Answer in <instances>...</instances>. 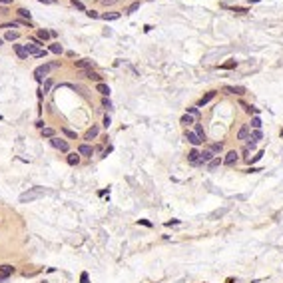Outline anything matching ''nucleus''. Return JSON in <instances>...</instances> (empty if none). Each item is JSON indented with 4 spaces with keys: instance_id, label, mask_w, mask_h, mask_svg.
<instances>
[{
    "instance_id": "obj_1",
    "label": "nucleus",
    "mask_w": 283,
    "mask_h": 283,
    "mask_svg": "<svg viewBox=\"0 0 283 283\" xmlns=\"http://www.w3.org/2000/svg\"><path fill=\"white\" fill-rule=\"evenodd\" d=\"M44 193H46L44 188H32V189H28V192L20 193V204H30V201H36L38 197H42Z\"/></svg>"
},
{
    "instance_id": "obj_2",
    "label": "nucleus",
    "mask_w": 283,
    "mask_h": 283,
    "mask_svg": "<svg viewBox=\"0 0 283 283\" xmlns=\"http://www.w3.org/2000/svg\"><path fill=\"white\" fill-rule=\"evenodd\" d=\"M213 158H215V154H213V152L209 150V148H204V150L200 152V160H197V168H200V166H208V164L212 162Z\"/></svg>"
},
{
    "instance_id": "obj_3",
    "label": "nucleus",
    "mask_w": 283,
    "mask_h": 283,
    "mask_svg": "<svg viewBox=\"0 0 283 283\" xmlns=\"http://www.w3.org/2000/svg\"><path fill=\"white\" fill-rule=\"evenodd\" d=\"M56 66H58V64H44V66H38V68L34 70V78L38 80V82H42V80H44V76H48L50 70L56 68Z\"/></svg>"
},
{
    "instance_id": "obj_4",
    "label": "nucleus",
    "mask_w": 283,
    "mask_h": 283,
    "mask_svg": "<svg viewBox=\"0 0 283 283\" xmlns=\"http://www.w3.org/2000/svg\"><path fill=\"white\" fill-rule=\"evenodd\" d=\"M237 160H239V152L231 150V152H227V154H225V158H223V166L233 168L235 164H237Z\"/></svg>"
},
{
    "instance_id": "obj_5",
    "label": "nucleus",
    "mask_w": 283,
    "mask_h": 283,
    "mask_svg": "<svg viewBox=\"0 0 283 283\" xmlns=\"http://www.w3.org/2000/svg\"><path fill=\"white\" fill-rule=\"evenodd\" d=\"M50 144H52V146H54V148H56V150H60V152H64V154H66V152H68V150H70V146H68V142H66V140H60V138H56V136H54V138H50Z\"/></svg>"
},
{
    "instance_id": "obj_6",
    "label": "nucleus",
    "mask_w": 283,
    "mask_h": 283,
    "mask_svg": "<svg viewBox=\"0 0 283 283\" xmlns=\"http://www.w3.org/2000/svg\"><path fill=\"white\" fill-rule=\"evenodd\" d=\"M94 146H90V144H88V142H84V144H80V146H78V154L80 156H86V158H92V156H94Z\"/></svg>"
},
{
    "instance_id": "obj_7",
    "label": "nucleus",
    "mask_w": 283,
    "mask_h": 283,
    "mask_svg": "<svg viewBox=\"0 0 283 283\" xmlns=\"http://www.w3.org/2000/svg\"><path fill=\"white\" fill-rule=\"evenodd\" d=\"M184 138H185V142H189V144H192V146H193V148H196V146H200V144H201V140H200V136H197V134H196V132H193V130H185V134H184Z\"/></svg>"
},
{
    "instance_id": "obj_8",
    "label": "nucleus",
    "mask_w": 283,
    "mask_h": 283,
    "mask_svg": "<svg viewBox=\"0 0 283 283\" xmlns=\"http://www.w3.org/2000/svg\"><path fill=\"white\" fill-rule=\"evenodd\" d=\"M197 160H200V150H197V148L189 150V152H188V162L192 164V166H196V168H197Z\"/></svg>"
},
{
    "instance_id": "obj_9",
    "label": "nucleus",
    "mask_w": 283,
    "mask_h": 283,
    "mask_svg": "<svg viewBox=\"0 0 283 283\" xmlns=\"http://www.w3.org/2000/svg\"><path fill=\"white\" fill-rule=\"evenodd\" d=\"M76 68H78V70H92V68H94V62H92V60H88V58H84V60H78V62H76Z\"/></svg>"
},
{
    "instance_id": "obj_10",
    "label": "nucleus",
    "mask_w": 283,
    "mask_h": 283,
    "mask_svg": "<svg viewBox=\"0 0 283 283\" xmlns=\"http://www.w3.org/2000/svg\"><path fill=\"white\" fill-rule=\"evenodd\" d=\"M249 134H251V130H249V126H247V124H243L241 128H239V132H237V140H241V142L249 140Z\"/></svg>"
},
{
    "instance_id": "obj_11",
    "label": "nucleus",
    "mask_w": 283,
    "mask_h": 283,
    "mask_svg": "<svg viewBox=\"0 0 283 283\" xmlns=\"http://www.w3.org/2000/svg\"><path fill=\"white\" fill-rule=\"evenodd\" d=\"M82 76H84V78H88V80H94V82H98V84L102 82V76H100L98 72H94V70H84Z\"/></svg>"
},
{
    "instance_id": "obj_12",
    "label": "nucleus",
    "mask_w": 283,
    "mask_h": 283,
    "mask_svg": "<svg viewBox=\"0 0 283 283\" xmlns=\"http://www.w3.org/2000/svg\"><path fill=\"white\" fill-rule=\"evenodd\" d=\"M215 98V92L212 90V92H208V94H204V96H201V100H200V102H197V106H200V108H204V106H208V104L209 102H212V100Z\"/></svg>"
},
{
    "instance_id": "obj_13",
    "label": "nucleus",
    "mask_w": 283,
    "mask_h": 283,
    "mask_svg": "<svg viewBox=\"0 0 283 283\" xmlns=\"http://www.w3.org/2000/svg\"><path fill=\"white\" fill-rule=\"evenodd\" d=\"M223 92H227V94H237V96H241V94H245V88H243V86H225V88H223Z\"/></svg>"
},
{
    "instance_id": "obj_14",
    "label": "nucleus",
    "mask_w": 283,
    "mask_h": 283,
    "mask_svg": "<svg viewBox=\"0 0 283 283\" xmlns=\"http://www.w3.org/2000/svg\"><path fill=\"white\" fill-rule=\"evenodd\" d=\"M219 166H223V158H219V156H215V158L212 160V162L208 164V170H209V172H215V170H217Z\"/></svg>"
},
{
    "instance_id": "obj_15",
    "label": "nucleus",
    "mask_w": 283,
    "mask_h": 283,
    "mask_svg": "<svg viewBox=\"0 0 283 283\" xmlns=\"http://www.w3.org/2000/svg\"><path fill=\"white\" fill-rule=\"evenodd\" d=\"M180 124H181V126H185V128H189V126L196 124V118L189 116V114H184V116L180 118Z\"/></svg>"
},
{
    "instance_id": "obj_16",
    "label": "nucleus",
    "mask_w": 283,
    "mask_h": 283,
    "mask_svg": "<svg viewBox=\"0 0 283 283\" xmlns=\"http://www.w3.org/2000/svg\"><path fill=\"white\" fill-rule=\"evenodd\" d=\"M66 162H68V166H78L80 164V154L78 152H72V154H68Z\"/></svg>"
},
{
    "instance_id": "obj_17",
    "label": "nucleus",
    "mask_w": 283,
    "mask_h": 283,
    "mask_svg": "<svg viewBox=\"0 0 283 283\" xmlns=\"http://www.w3.org/2000/svg\"><path fill=\"white\" fill-rule=\"evenodd\" d=\"M14 52L18 54V58H22V60L28 58V52H26V48H24L22 44H14Z\"/></svg>"
},
{
    "instance_id": "obj_18",
    "label": "nucleus",
    "mask_w": 283,
    "mask_h": 283,
    "mask_svg": "<svg viewBox=\"0 0 283 283\" xmlns=\"http://www.w3.org/2000/svg\"><path fill=\"white\" fill-rule=\"evenodd\" d=\"M98 132H100V128H98V126H92V128H90V130L86 132V138H84V140H86V142L94 140V138L98 136Z\"/></svg>"
},
{
    "instance_id": "obj_19",
    "label": "nucleus",
    "mask_w": 283,
    "mask_h": 283,
    "mask_svg": "<svg viewBox=\"0 0 283 283\" xmlns=\"http://www.w3.org/2000/svg\"><path fill=\"white\" fill-rule=\"evenodd\" d=\"M96 90H98L104 98H108V96H110V86H108V84H104V82H100L98 86H96Z\"/></svg>"
},
{
    "instance_id": "obj_20",
    "label": "nucleus",
    "mask_w": 283,
    "mask_h": 283,
    "mask_svg": "<svg viewBox=\"0 0 283 283\" xmlns=\"http://www.w3.org/2000/svg\"><path fill=\"white\" fill-rule=\"evenodd\" d=\"M261 138H263V132H261V130H251V134H249V140H251V142L257 144Z\"/></svg>"
},
{
    "instance_id": "obj_21",
    "label": "nucleus",
    "mask_w": 283,
    "mask_h": 283,
    "mask_svg": "<svg viewBox=\"0 0 283 283\" xmlns=\"http://www.w3.org/2000/svg\"><path fill=\"white\" fill-rule=\"evenodd\" d=\"M24 48H26V52H28V54L36 56V52H38V48H40V46L34 44V42H28V44H24Z\"/></svg>"
},
{
    "instance_id": "obj_22",
    "label": "nucleus",
    "mask_w": 283,
    "mask_h": 283,
    "mask_svg": "<svg viewBox=\"0 0 283 283\" xmlns=\"http://www.w3.org/2000/svg\"><path fill=\"white\" fill-rule=\"evenodd\" d=\"M14 271H16V269L12 267V265H8V263H2V265H0V273H4V275H12Z\"/></svg>"
},
{
    "instance_id": "obj_23",
    "label": "nucleus",
    "mask_w": 283,
    "mask_h": 283,
    "mask_svg": "<svg viewBox=\"0 0 283 283\" xmlns=\"http://www.w3.org/2000/svg\"><path fill=\"white\" fill-rule=\"evenodd\" d=\"M120 16H122L120 12H106V14H102V18L106 20V22H110V20H118Z\"/></svg>"
},
{
    "instance_id": "obj_24",
    "label": "nucleus",
    "mask_w": 283,
    "mask_h": 283,
    "mask_svg": "<svg viewBox=\"0 0 283 283\" xmlns=\"http://www.w3.org/2000/svg\"><path fill=\"white\" fill-rule=\"evenodd\" d=\"M209 150H212L215 156L221 154V152H223V142H215V144H212V146H209Z\"/></svg>"
},
{
    "instance_id": "obj_25",
    "label": "nucleus",
    "mask_w": 283,
    "mask_h": 283,
    "mask_svg": "<svg viewBox=\"0 0 283 283\" xmlns=\"http://www.w3.org/2000/svg\"><path fill=\"white\" fill-rule=\"evenodd\" d=\"M52 86H54V80L52 78H46L44 80V86H42V92H44V94H48V92L52 90Z\"/></svg>"
},
{
    "instance_id": "obj_26",
    "label": "nucleus",
    "mask_w": 283,
    "mask_h": 283,
    "mask_svg": "<svg viewBox=\"0 0 283 283\" xmlns=\"http://www.w3.org/2000/svg\"><path fill=\"white\" fill-rule=\"evenodd\" d=\"M18 32H16V30H8L6 32V36H4V40H8V42H14V40H18Z\"/></svg>"
},
{
    "instance_id": "obj_27",
    "label": "nucleus",
    "mask_w": 283,
    "mask_h": 283,
    "mask_svg": "<svg viewBox=\"0 0 283 283\" xmlns=\"http://www.w3.org/2000/svg\"><path fill=\"white\" fill-rule=\"evenodd\" d=\"M185 114H189V116H193V118L197 120V118H200V106H189Z\"/></svg>"
},
{
    "instance_id": "obj_28",
    "label": "nucleus",
    "mask_w": 283,
    "mask_h": 283,
    "mask_svg": "<svg viewBox=\"0 0 283 283\" xmlns=\"http://www.w3.org/2000/svg\"><path fill=\"white\" fill-rule=\"evenodd\" d=\"M251 128L253 130H261V118L259 116H253L251 118Z\"/></svg>"
},
{
    "instance_id": "obj_29",
    "label": "nucleus",
    "mask_w": 283,
    "mask_h": 283,
    "mask_svg": "<svg viewBox=\"0 0 283 283\" xmlns=\"http://www.w3.org/2000/svg\"><path fill=\"white\" fill-rule=\"evenodd\" d=\"M138 8H140V2H134V4H130V6L124 10V14H134V12H136Z\"/></svg>"
},
{
    "instance_id": "obj_30",
    "label": "nucleus",
    "mask_w": 283,
    "mask_h": 283,
    "mask_svg": "<svg viewBox=\"0 0 283 283\" xmlns=\"http://www.w3.org/2000/svg\"><path fill=\"white\" fill-rule=\"evenodd\" d=\"M54 136H56V132L52 128H42V138H54Z\"/></svg>"
},
{
    "instance_id": "obj_31",
    "label": "nucleus",
    "mask_w": 283,
    "mask_h": 283,
    "mask_svg": "<svg viewBox=\"0 0 283 283\" xmlns=\"http://www.w3.org/2000/svg\"><path fill=\"white\" fill-rule=\"evenodd\" d=\"M50 36H52V34H50L48 30H44V28H40V30H38V38H40L42 42H44V40H48Z\"/></svg>"
},
{
    "instance_id": "obj_32",
    "label": "nucleus",
    "mask_w": 283,
    "mask_h": 283,
    "mask_svg": "<svg viewBox=\"0 0 283 283\" xmlns=\"http://www.w3.org/2000/svg\"><path fill=\"white\" fill-rule=\"evenodd\" d=\"M50 52H54V54H62V52H64V48H62V44H50Z\"/></svg>"
},
{
    "instance_id": "obj_33",
    "label": "nucleus",
    "mask_w": 283,
    "mask_h": 283,
    "mask_svg": "<svg viewBox=\"0 0 283 283\" xmlns=\"http://www.w3.org/2000/svg\"><path fill=\"white\" fill-rule=\"evenodd\" d=\"M193 132H196L197 136H200V140H201V142L205 140V132H204V128H201L200 124H196V130H193Z\"/></svg>"
},
{
    "instance_id": "obj_34",
    "label": "nucleus",
    "mask_w": 283,
    "mask_h": 283,
    "mask_svg": "<svg viewBox=\"0 0 283 283\" xmlns=\"http://www.w3.org/2000/svg\"><path fill=\"white\" fill-rule=\"evenodd\" d=\"M237 66V62L235 60H229V62H225V64H221L219 68H223V70H231V68H235Z\"/></svg>"
},
{
    "instance_id": "obj_35",
    "label": "nucleus",
    "mask_w": 283,
    "mask_h": 283,
    "mask_svg": "<svg viewBox=\"0 0 283 283\" xmlns=\"http://www.w3.org/2000/svg\"><path fill=\"white\" fill-rule=\"evenodd\" d=\"M62 134H64L66 138H70V140H76V132H72L68 128H62Z\"/></svg>"
},
{
    "instance_id": "obj_36",
    "label": "nucleus",
    "mask_w": 283,
    "mask_h": 283,
    "mask_svg": "<svg viewBox=\"0 0 283 283\" xmlns=\"http://www.w3.org/2000/svg\"><path fill=\"white\" fill-rule=\"evenodd\" d=\"M263 158V152H257L253 158H247V164H253V162H259V160Z\"/></svg>"
},
{
    "instance_id": "obj_37",
    "label": "nucleus",
    "mask_w": 283,
    "mask_h": 283,
    "mask_svg": "<svg viewBox=\"0 0 283 283\" xmlns=\"http://www.w3.org/2000/svg\"><path fill=\"white\" fill-rule=\"evenodd\" d=\"M72 6H74L76 10H86V6H84L82 2H78V0H72Z\"/></svg>"
},
{
    "instance_id": "obj_38",
    "label": "nucleus",
    "mask_w": 283,
    "mask_h": 283,
    "mask_svg": "<svg viewBox=\"0 0 283 283\" xmlns=\"http://www.w3.org/2000/svg\"><path fill=\"white\" fill-rule=\"evenodd\" d=\"M18 14L22 16V18H28V20H30V12H28L26 8H18Z\"/></svg>"
},
{
    "instance_id": "obj_39",
    "label": "nucleus",
    "mask_w": 283,
    "mask_h": 283,
    "mask_svg": "<svg viewBox=\"0 0 283 283\" xmlns=\"http://www.w3.org/2000/svg\"><path fill=\"white\" fill-rule=\"evenodd\" d=\"M102 106L106 108V110H112V102H110V98H104L102 100Z\"/></svg>"
},
{
    "instance_id": "obj_40",
    "label": "nucleus",
    "mask_w": 283,
    "mask_h": 283,
    "mask_svg": "<svg viewBox=\"0 0 283 283\" xmlns=\"http://www.w3.org/2000/svg\"><path fill=\"white\" fill-rule=\"evenodd\" d=\"M102 124H104V128H110V124H112V120H110V116H108V114L104 116V122H102Z\"/></svg>"
},
{
    "instance_id": "obj_41",
    "label": "nucleus",
    "mask_w": 283,
    "mask_h": 283,
    "mask_svg": "<svg viewBox=\"0 0 283 283\" xmlns=\"http://www.w3.org/2000/svg\"><path fill=\"white\" fill-rule=\"evenodd\" d=\"M245 148H247V150H255L257 144H255V142H251V140H247V146H245Z\"/></svg>"
},
{
    "instance_id": "obj_42",
    "label": "nucleus",
    "mask_w": 283,
    "mask_h": 283,
    "mask_svg": "<svg viewBox=\"0 0 283 283\" xmlns=\"http://www.w3.org/2000/svg\"><path fill=\"white\" fill-rule=\"evenodd\" d=\"M88 281H90V279H88V273L84 271L82 275H80V283H88Z\"/></svg>"
},
{
    "instance_id": "obj_43",
    "label": "nucleus",
    "mask_w": 283,
    "mask_h": 283,
    "mask_svg": "<svg viewBox=\"0 0 283 283\" xmlns=\"http://www.w3.org/2000/svg\"><path fill=\"white\" fill-rule=\"evenodd\" d=\"M46 54H48L46 50H38V52H36V58H46Z\"/></svg>"
},
{
    "instance_id": "obj_44",
    "label": "nucleus",
    "mask_w": 283,
    "mask_h": 283,
    "mask_svg": "<svg viewBox=\"0 0 283 283\" xmlns=\"http://www.w3.org/2000/svg\"><path fill=\"white\" fill-rule=\"evenodd\" d=\"M86 14H88V16H90V18H98V12H94V10H88V12H86Z\"/></svg>"
},
{
    "instance_id": "obj_45",
    "label": "nucleus",
    "mask_w": 283,
    "mask_h": 283,
    "mask_svg": "<svg viewBox=\"0 0 283 283\" xmlns=\"http://www.w3.org/2000/svg\"><path fill=\"white\" fill-rule=\"evenodd\" d=\"M10 279V275H4V273H0V283H4V281H8Z\"/></svg>"
},
{
    "instance_id": "obj_46",
    "label": "nucleus",
    "mask_w": 283,
    "mask_h": 283,
    "mask_svg": "<svg viewBox=\"0 0 283 283\" xmlns=\"http://www.w3.org/2000/svg\"><path fill=\"white\" fill-rule=\"evenodd\" d=\"M180 223V219H172V221H166V225H177Z\"/></svg>"
},
{
    "instance_id": "obj_47",
    "label": "nucleus",
    "mask_w": 283,
    "mask_h": 283,
    "mask_svg": "<svg viewBox=\"0 0 283 283\" xmlns=\"http://www.w3.org/2000/svg\"><path fill=\"white\" fill-rule=\"evenodd\" d=\"M140 223H142V225H146V227H152V223L148 221V219H140Z\"/></svg>"
},
{
    "instance_id": "obj_48",
    "label": "nucleus",
    "mask_w": 283,
    "mask_h": 283,
    "mask_svg": "<svg viewBox=\"0 0 283 283\" xmlns=\"http://www.w3.org/2000/svg\"><path fill=\"white\" fill-rule=\"evenodd\" d=\"M38 2H42V4H56V0H38Z\"/></svg>"
},
{
    "instance_id": "obj_49",
    "label": "nucleus",
    "mask_w": 283,
    "mask_h": 283,
    "mask_svg": "<svg viewBox=\"0 0 283 283\" xmlns=\"http://www.w3.org/2000/svg\"><path fill=\"white\" fill-rule=\"evenodd\" d=\"M0 4H4V6H8V4H12V0H0Z\"/></svg>"
},
{
    "instance_id": "obj_50",
    "label": "nucleus",
    "mask_w": 283,
    "mask_h": 283,
    "mask_svg": "<svg viewBox=\"0 0 283 283\" xmlns=\"http://www.w3.org/2000/svg\"><path fill=\"white\" fill-rule=\"evenodd\" d=\"M112 2H116V0H102V4H112Z\"/></svg>"
},
{
    "instance_id": "obj_51",
    "label": "nucleus",
    "mask_w": 283,
    "mask_h": 283,
    "mask_svg": "<svg viewBox=\"0 0 283 283\" xmlns=\"http://www.w3.org/2000/svg\"><path fill=\"white\" fill-rule=\"evenodd\" d=\"M0 46H2V38H0Z\"/></svg>"
}]
</instances>
